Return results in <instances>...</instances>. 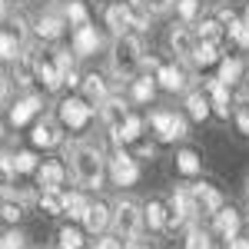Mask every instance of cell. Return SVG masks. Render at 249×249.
Masks as SVG:
<instances>
[{"label":"cell","instance_id":"6da1fadb","mask_svg":"<svg viewBox=\"0 0 249 249\" xmlns=\"http://www.w3.org/2000/svg\"><path fill=\"white\" fill-rule=\"evenodd\" d=\"M70 156H73V176H77V183L87 186V190H96L103 183V163H107L103 153L96 146H73Z\"/></svg>","mask_w":249,"mask_h":249},{"label":"cell","instance_id":"7a4b0ae2","mask_svg":"<svg viewBox=\"0 0 249 249\" xmlns=\"http://www.w3.org/2000/svg\"><path fill=\"white\" fill-rule=\"evenodd\" d=\"M110 63H113V73H116V77H133L136 67L143 63V47H140V40L123 34V37L113 43Z\"/></svg>","mask_w":249,"mask_h":249},{"label":"cell","instance_id":"3957f363","mask_svg":"<svg viewBox=\"0 0 249 249\" xmlns=\"http://www.w3.org/2000/svg\"><path fill=\"white\" fill-rule=\"evenodd\" d=\"M140 223H143V213L136 206L133 199H120L113 210V226H116V239H136V232H140Z\"/></svg>","mask_w":249,"mask_h":249},{"label":"cell","instance_id":"277c9868","mask_svg":"<svg viewBox=\"0 0 249 249\" xmlns=\"http://www.w3.org/2000/svg\"><path fill=\"white\" fill-rule=\"evenodd\" d=\"M57 113H60V123H63V126L83 130V126L90 123V103H87L83 96H67V100H60Z\"/></svg>","mask_w":249,"mask_h":249},{"label":"cell","instance_id":"5b68a950","mask_svg":"<svg viewBox=\"0 0 249 249\" xmlns=\"http://www.w3.org/2000/svg\"><path fill=\"white\" fill-rule=\"evenodd\" d=\"M150 123H153L156 136H160L163 143H173V140H183V136H186V116H179V113L160 110V113L150 116Z\"/></svg>","mask_w":249,"mask_h":249},{"label":"cell","instance_id":"8992f818","mask_svg":"<svg viewBox=\"0 0 249 249\" xmlns=\"http://www.w3.org/2000/svg\"><path fill=\"white\" fill-rule=\"evenodd\" d=\"M196 199H193L190 186H179V190L173 193L170 199V226H183V223H190L193 216H196Z\"/></svg>","mask_w":249,"mask_h":249},{"label":"cell","instance_id":"52a82bcc","mask_svg":"<svg viewBox=\"0 0 249 249\" xmlns=\"http://www.w3.org/2000/svg\"><path fill=\"white\" fill-rule=\"evenodd\" d=\"M110 176H113L116 186H133L136 179H140V166H136V156L130 153H113V160H110Z\"/></svg>","mask_w":249,"mask_h":249},{"label":"cell","instance_id":"ba28073f","mask_svg":"<svg viewBox=\"0 0 249 249\" xmlns=\"http://www.w3.org/2000/svg\"><path fill=\"white\" fill-rule=\"evenodd\" d=\"M190 193L196 199V210H203V213H216L223 206V193L216 186H210V183H196V186H190Z\"/></svg>","mask_w":249,"mask_h":249},{"label":"cell","instance_id":"9c48e42d","mask_svg":"<svg viewBox=\"0 0 249 249\" xmlns=\"http://www.w3.org/2000/svg\"><path fill=\"white\" fill-rule=\"evenodd\" d=\"M213 216H216V223H213V226H216V232H219L226 243H230L232 236H239V226H243V219H239V213L232 210V206H219V210L213 213Z\"/></svg>","mask_w":249,"mask_h":249},{"label":"cell","instance_id":"30bf717a","mask_svg":"<svg viewBox=\"0 0 249 249\" xmlns=\"http://www.w3.org/2000/svg\"><path fill=\"white\" fill-rule=\"evenodd\" d=\"M34 173H37L40 190H60V186H63V176H67V170L60 166L57 160H47V163H40Z\"/></svg>","mask_w":249,"mask_h":249},{"label":"cell","instance_id":"8fae6325","mask_svg":"<svg viewBox=\"0 0 249 249\" xmlns=\"http://www.w3.org/2000/svg\"><path fill=\"white\" fill-rule=\"evenodd\" d=\"M96 47H100V34H96V27L83 23V27L73 30V53H77V57H90V53H96Z\"/></svg>","mask_w":249,"mask_h":249},{"label":"cell","instance_id":"7c38bea8","mask_svg":"<svg viewBox=\"0 0 249 249\" xmlns=\"http://www.w3.org/2000/svg\"><path fill=\"white\" fill-rule=\"evenodd\" d=\"M107 23H110V30L113 34H126V27H133V7L130 3H113L110 10H107Z\"/></svg>","mask_w":249,"mask_h":249},{"label":"cell","instance_id":"4fadbf2b","mask_svg":"<svg viewBox=\"0 0 249 249\" xmlns=\"http://www.w3.org/2000/svg\"><path fill=\"white\" fill-rule=\"evenodd\" d=\"M206 90H210V110L219 116H230V87L219 83V80H206Z\"/></svg>","mask_w":249,"mask_h":249},{"label":"cell","instance_id":"5bb4252c","mask_svg":"<svg viewBox=\"0 0 249 249\" xmlns=\"http://www.w3.org/2000/svg\"><path fill=\"white\" fill-rule=\"evenodd\" d=\"M80 83H83V100H87V103H90V107H103V100H107V80L100 77V73H90V77H83L80 80Z\"/></svg>","mask_w":249,"mask_h":249},{"label":"cell","instance_id":"9a60e30c","mask_svg":"<svg viewBox=\"0 0 249 249\" xmlns=\"http://www.w3.org/2000/svg\"><path fill=\"white\" fill-rule=\"evenodd\" d=\"M80 223H83V226H87L90 232H103L107 226H110V210H107L103 203H90Z\"/></svg>","mask_w":249,"mask_h":249},{"label":"cell","instance_id":"2e32d148","mask_svg":"<svg viewBox=\"0 0 249 249\" xmlns=\"http://www.w3.org/2000/svg\"><path fill=\"white\" fill-rule=\"evenodd\" d=\"M126 116H130V110H126L123 100H116V96H107V100H103V123H107L110 130H116Z\"/></svg>","mask_w":249,"mask_h":249},{"label":"cell","instance_id":"e0dca14e","mask_svg":"<svg viewBox=\"0 0 249 249\" xmlns=\"http://www.w3.org/2000/svg\"><path fill=\"white\" fill-rule=\"evenodd\" d=\"M140 130H143V120L130 113V116H126V120H123V123L113 130V143H120V146H123V143H136V140H140Z\"/></svg>","mask_w":249,"mask_h":249},{"label":"cell","instance_id":"ac0fdd59","mask_svg":"<svg viewBox=\"0 0 249 249\" xmlns=\"http://www.w3.org/2000/svg\"><path fill=\"white\" fill-rule=\"evenodd\" d=\"M143 219L150 223V230H166V226H170V206L160 203V199H153V203H146Z\"/></svg>","mask_w":249,"mask_h":249},{"label":"cell","instance_id":"d6986e66","mask_svg":"<svg viewBox=\"0 0 249 249\" xmlns=\"http://www.w3.org/2000/svg\"><path fill=\"white\" fill-rule=\"evenodd\" d=\"M34 73H37V80L43 83V90H60V87H63L53 60H37V63H34Z\"/></svg>","mask_w":249,"mask_h":249},{"label":"cell","instance_id":"ffe728a7","mask_svg":"<svg viewBox=\"0 0 249 249\" xmlns=\"http://www.w3.org/2000/svg\"><path fill=\"white\" fill-rule=\"evenodd\" d=\"M170 47H173V53H176V57L190 60L193 47H196V40H193V34L186 30V27H173V34H170Z\"/></svg>","mask_w":249,"mask_h":249},{"label":"cell","instance_id":"44dd1931","mask_svg":"<svg viewBox=\"0 0 249 249\" xmlns=\"http://www.w3.org/2000/svg\"><path fill=\"white\" fill-rule=\"evenodd\" d=\"M37 113H40V96H23L17 107L10 110V123L14 126H23L30 116H37Z\"/></svg>","mask_w":249,"mask_h":249},{"label":"cell","instance_id":"7402d4cb","mask_svg":"<svg viewBox=\"0 0 249 249\" xmlns=\"http://www.w3.org/2000/svg\"><path fill=\"white\" fill-rule=\"evenodd\" d=\"M63 17H57V14H43L40 17V23H37V37L40 40H60L63 37Z\"/></svg>","mask_w":249,"mask_h":249},{"label":"cell","instance_id":"603a6c76","mask_svg":"<svg viewBox=\"0 0 249 249\" xmlns=\"http://www.w3.org/2000/svg\"><path fill=\"white\" fill-rule=\"evenodd\" d=\"M60 143V130L53 120H40L34 126V146H57Z\"/></svg>","mask_w":249,"mask_h":249},{"label":"cell","instance_id":"cb8c5ba5","mask_svg":"<svg viewBox=\"0 0 249 249\" xmlns=\"http://www.w3.org/2000/svg\"><path fill=\"white\" fill-rule=\"evenodd\" d=\"M156 80H160V87H163V90H170V93H176V90H183V87H186L183 70H176V67H170V63L156 70Z\"/></svg>","mask_w":249,"mask_h":249},{"label":"cell","instance_id":"d4e9b609","mask_svg":"<svg viewBox=\"0 0 249 249\" xmlns=\"http://www.w3.org/2000/svg\"><path fill=\"white\" fill-rule=\"evenodd\" d=\"M223 34H226V30H223L219 20H199V23H196V40H199V43H216V47H219Z\"/></svg>","mask_w":249,"mask_h":249},{"label":"cell","instance_id":"484cf974","mask_svg":"<svg viewBox=\"0 0 249 249\" xmlns=\"http://www.w3.org/2000/svg\"><path fill=\"white\" fill-rule=\"evenodd\" d=\"M239 77H243V60H236V57H226V60H219V83H226V87H236L239 83Z\"/></svg>","mask_w":249,"mask_h":249},{"label":"cell","instance_id":"4316f807","mask_svg":"<svg viewBox=\"0 0 249 249\" xmlns=\"http://www.w3.org/2000/svg\"><path fill=\"white\" fill-rule=\"evenodd\" d=\"M87 206H90V199H87L83 193H63V213H67L70 219H83Z\"/></svg>","mask_w":249,"mask_h":249},{"label":"cell","instance_id":"83f0119b","mask_svg":"<svg viewBox=\"0 0 249 249\" xmlns=\"http://www.w3.org/2000/svg\"><path fill=\"white\" fill-rule=\"evenodd\" d=\"M190 60L196 63V67H210V63H219V47L216 43H196L193 47Z\"/></svg>","mask_w":249,"mask_h":249},{"label":"cell","instance_id":"f1b7e54d","mask_svg":"<svg viewBox=\"0 0 249 249\" xmlns=\"http://www.w3.org/2000/svg\"><path fill=\"white\" fill-rule=\"evenodd\" d=\"M40 210L47 216H60L63 213V193L60 190H40Z\"/></svg>","mask_w":249,"mask_h":249},{"label":"cell","instance_id":"f546056e","mask_svg":"<svg viewBox=\"0 0 249 249\" xmlns=\"http://www.w3.org/2000/svg\"><path fill=\"white\" fill-rule=\"evenodd\" d=\"M199 166H203V163H199V153H196V150H179V153H176V170H179V173L196 176Z\"/></svg>","mask_w":249,"mask_h":249},{"label":"cell","instance_id":"4dcf8cb0","mask_svg":"<svg viewBox=\"0 0 249 249\" xmlns=\"http://www.w3.org/2000/svg\"><path fill=\"white\" fill-rule=\"evenodd\" d=\"M186 107H190V116H193V120H206V116H210V96L196 90V93L186 96Z\"/></svg>","mask_w":249,"mask_h":249},{"label":"cell","instance_id":"1f68e13d","mask_svg":"<svg viewBox=\"0 0 249 249\" xmlns=\"http://www.w3.org/2000/svg\"><path fill=\"white\" fill-rule=\"evenodd\" d=\"M156 93V80L153 77H136L133 80V100L136 103H150Z\"/></svg>","mask_w":249,"mask_h":249},{"label":"cell","instance_id":"d6a6232c","mask_svg":"<svg viewBox=\"0 0 249 249\" xmlns=\"http://www.w3.org/2000/svg\"><path fill=\"white\" fill-rule=\"evenodd\" d=\"M57 246L60 249H80V246H83V232L73 230V226H63L60 236H57Z\"/></svg>","mask_w":249,"mask_h":249},{"label":"cell","instance_id":"836d02e7","mask_svg":"<svg viewBox=\"0 0 249 249\" xmlns=\"http://www.w3.org/2000/svg\"><path fill=\"white\" fill-rule=\"evenodd\" d=\"M226 34H230L239 47H249V20H239V17H236L230 27H226Z\"/></svg>","mask_w":249,"mask_h":249},{"label":"cell","instance_id":"e575fe53","mask_svg":"<svg viewBox=\"0 0 249 249\" xmlns=\"http://www.w3.org/2000/svg\"><path fill=\"white\" fill-rule=\"evenodd\" d=\"M20 40L14 34H0V60H17Z\"/></svg>","mask_w":249,"mask_h":249},{"label":"cell","instance_id":"d590c367","mask_svg":"<svg viewBox=\"0 0 249 249\" xmlns=\"http://www.w3.org/2000/svg\"><path fill=\"white\" fill-rule=\"evenodd\" d=\"M40 163H37V156L30 153V150H20L17 156H14V170L17 173H34Z\"/></svg>","mask_w":249,"mask_h":249},{"label":"cell","instance_id":"8d00e7d4","mask_svg":"<svg viewBox=\"0 0 249 249\" xmlns=\"http://www.w3.org/2000/svg\"><path fill=\"white\" fill-rule=\"evenodd\" d=\"M67 20H70L73 27H83V23H90V20H87V7H83L80 0H70V3H67Z\"/></svg>","mask_w":249,"mask_h":249},{"label":"cell","instance_id":"74e56055","mask_svg":"<svg viewBox=\"0 0 249 249\" xmlns=\"http://www.w3.org/2000/svg\"><path fill=\"white\" fill-rule=\"evenodd\" d=\"M20 216H23V206H20V203H14V199H0V219L17 223Z\"/></svg>","mask_w":249,"mask_h":249},{"label":"cell","instance_id":"f35d334b","mask_svg":"<svg viewBox=\"0 0 249 249\" xmlns=\"http://www.w3.org/2000/svg\"><path fill=\"white\" fill-rule=\"evenodd\" d=\"M186 249H213L210 232H203V230H190V236H186Z\"/></svg>","mask_w":249,"mask_h":249},{"label":"cell","instance_id":"ab89813d","mask_svg":"<svg viewBox=\"0 0 249 249\" xmlns=\"http://www.w3.org/2000/svg\"><path fill=\"white\" fill-rule=\"evenodd\" d=\"M23 243H27V236L20 230H10L7 236H0V249H23Z\"/></svg>","mask_w":249,"mask_h":249},{"label":"cell","instance_id":"60d3db41","mask_svg":"<svg viewBox=\"0 0 249 249\" xmlns=\"http://www.w3.org/2000/svg\"><path fill=\"white\" fill-rule=\"evenodd\" d=\"M176 14L190 23V20L199 14V0H176Z\"/></svg>","mask_w":249,"mask_h":249},{"label":"cell","instance_id":"b9f144b4","mask_svg":"<svg viewBox=\"0 0 249 249\" xmlns=\"http://www.w3.org/2000/svg\"><path fill=\"white\" fill-rule=\"evenodd\" d=\"M140 7L150 10V14H163V10H170V7H173V0H140Z\"/></svg>","mask_w":249,"mask_h":249},{"label":"cell","instance_id":"7bdbcfd3","mask_svg":"<svg viewBox=\"0 0 249 249\" xmlns=\"http://www.w3.org/2000/svg\"><path fill=\"white\" fill-rule=\"evenodd\" d=\"M0 173H3V176H14V156L10 153H0Z\"/></svg>","mask_w":249,"mask_h":249},{"label":"cell","instance_id":"ee69618b","mask_svg":"<svg viewBox=\"0 0 249 249\" xmlns=\"http://www.w3.org/2000/svg\"><path fill=\"white\" fill-rule=\"evenodd\" d=\"M236 126H239V133L249 136V110H239L236 113Z\"/></svg>","mask_w":249,"mask_h":249},{"label":"cell","instance_id":"f6af8a7d","mask_svg":"<svg viewBox=\"0 0 249 249\" xmlns=\"http://www.w3.org/2000/svg\"><path fill=\"white\" fill-rule=\"evenodd\" d=\"M153 153H156L153 143H140V146H136V156H140V160H153Z\"/></svg>","mask_w":249,"mask_h":249},{"label":"cell","instance_id":"bcb514c9","mask_svg":"<svg viewBox=\"0 0 249 249\" xmlns=\"http://www.w3.org/2000/svg\"><path fill=\"white\" fill-rule=\"evenodd\" d=\"M93 249H123V243H120V239H110V236H107V239H96V246Z\"/></svg>","mask_w":249,"mask_h":249},{"label":"cell","instance_id":"7dc6e473","mask_svg":"<svg viewBox=\"0 0 249 249\" xmlns=\"http://www.w3.org/2000/svg\"><path fill=\"white\" fill-rule=\"evenodd\" d=\"M226 249H249V239H239V236H232L230 243H226Z\"/></svg>","mask_w":249,"mask_h":249},{"label":"cell","instance_id":"c3c4849f","mask_svg":"<svg viewBox=\"0 0 249 249\" xmlns=\"http://www.w3.org/2000/svg\"><path fill=\"white\" fill-rule=\"evenodd\" d=\"M130 249H150V246H146V243H133Z\"/></svg>","mask_w":249,"mask_h":249},{"label":"cell","instance_id":"681fc988","mask_svg":"<svg viewBox=\"0 0 249 249\" xmlns=\"http://www.w3.org/2000/svg\"><path fill=\"white\" fill-rule=\"evenodd\" d=\"M3 10H7V0H0V17H3Z\"/></svg>","mask_w":249,"mask_h":249},{"label":"cell","instance_id":"f907efd6","mask_svg":"<svg viewBox=\"0 0 249 249\" xmlns=\"http://www.w3.org/2000/svg\"><path fill=\"white\" fill-rule=\"evenodd\" d=\"M0 80H7V77H3V60H0Z\"/></svg>","mask_w":249,"mask_h":249},{"label":"cell","instance_id":"816d5d0a","mask_svg":"<svg viewBox=\"0 0 249 249\" xmlns=\"http://www.w3.org/2000/svg\"><path fill=\"white\" fill-rule=\"evenodd\" d=\"M246 20H249V7H246Z\"/></svg>","mask_w":249,"mask_h":249},{"label":"cell","instance_id":"f5cc1de1","mask_svg":"<svg viewBox=\"0 0 249 249\" xmlns=\"http://www.w3.org/2000/svg\"><path fill=\"white\" fill-rule=\"evenodd\" d=\"M0 136H3V126H0Z\"/></svg>","mask_w":249,"mask_h":249}]
</instances>
